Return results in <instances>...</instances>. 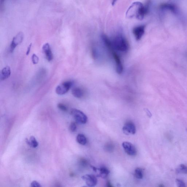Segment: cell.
<instances>
[{
	"mask_svg": "<svg viewBox=\"0 0 187 187\" xmlns=\"http://www.w3.org/2000/svg\"><path fill=\"white\" fill-rule=\"evenodd\" d=\"M32 62L34 64H37L39 61V58L35 54H33L32 57Z\"/></svg>",
	"mask_w": 187,
	"mask_h": 187,
	"instance_id": "obj_22",
	"label": "cell"
},
{
	"mask_svg": "<svg viewBox=\"0 0 187 187\" xmlns=\"http://www.w3.org/2000/svg\"><path fill=\"white\" fill-rule=\"evenodd\" d=\"M80 164L83 166H87V160H86L85 159H82L80 160Z\"/></svg>",
	"mask_w": 187,
	"mask_h": 187,
	"instance_id": "obj_25",
	"label": "cell"
},
{
	"mask_svg": "<svg viewBox=\"0 0 187 187\" xmlns=\"http://www.w3.org/2000/svg\"><path fill=\"white\" fill-rule=\"evenodd\" d=\"M72 93L74 97L78 99H81L83 98L84 94L83 90L79 87H75L73 89Z\"/></svg>",
	"mask_w": 187,
	"mask_h": 187,
	"instance_id": "obj_13",
	"label": "cell"
},
{
	"mask_svg": "<svg viewBox=\"0 0 187 187\" xmlns=\"http://www.w3.org/2000/svg\"><path fill=\"white\" fill-rule=\"evenodd\" d=\"M108 49H109V51L111 52L112 55L113 56L115 62H116L117 72L119 74L122 73L123 70V67L120 57L119 56V55L115 51V50L113 48V46H112V47H110V48H109Z\"/></svg>",
	"mask_w": 187,
	"mask_h": 187,
	"instance_id": "obj_4",
	"label": "cell"
},
{
	"mask_svg": "<svg viewBox=\"0 0 187 187\" xmlns=\"http://www.w3.org/2000/svg\"><path fill=\"white\" fill-rule=\"evenodd\" d=\"M135 176L137 179H142L143 176L142 169L140 168H136L135 171Z\"/></svg>",
	"mask_w": 187,
	"mask_h": 187,
	"instance_id": "obj_19",
	"label": "cell"
},
{
	"mask_svg": "<svg viewBox=\"0 0 187 187\" xmlns=\"http://www.w3.org/2000/svg\"><path fill=\"white\" fill-rule=\"evenodd\" d=\"M26 141L27 144L33 148H36L38 145V143L36 139L33 136L30 137L29 140L27 139H26Z\"/></svg>",
	"mask_w": 187,
	"mask_h": 187,
	"instance_id": "obj_16",
	"label": "cell"
},
{
	"mask_svg": "<svg viewBox=\"0 0 187 187\" xmlns=\"http://www.w3.org/2000/svg\"><path fill=\"white\" fill-rule=\"evenodd\" d=\"M32 45V44H30L27 48V51L26 53V55H29V54H30V50H31Z\"/></svg>",
	"mask_w": 187,
	"mask_h": 187,
	"instance_id": "obj_26",
	"label": "cell"
},
{
	"mask_svg": "<svg viewBox=\"0 0 187 187\" xmlns=\"http://www.w3.org/2000/svg\"><path fill=\"white\" fill-rule=\"evenodd\" d=\"M107 186L109 187H112L113 186L111 185V182L109 181H107Z\"/></svg>",
	"mask_w": 187,
	"mask_h": 187,
	"instance_id": "obj_28",
	"label": "cell"
},
{
	"mask_svg": "<svg viewBox=\"0 0 187 187\" xmlns=\"http://www.w3.org/2000/svg\"><path fill=\"white\" fill-rule=\"evenodd\" d=\"M82 178L89 187H95L97 184V179L94 175L86 174L82 176Z\"/></svg>",
	"mask_w": 187,
	"mask_h": 187,
	"instance_id": "obj_7",
	"label": "cell"
},
{
	"mask_svg": "<svg viewBox=\"0 0 187 187\" xmlns=\"http://www.w3.org/2000/svg\"><path fill=\"white\" fill-rule=\"evenodd\" d=\"M176 172L178 174H187V167L184 164H180L176 169Z\"/></svg>",
	"mask_w": 187,
	"mask_h": 187,
	"instance_id": "obj_18",
	"label": "cell"
},
{
	"mask_svg": "<svg viewBox=\"0 0 187 187\" xmlns=\"http://www.w3.org/2000/svg\"><path fill=\"white\" fill-rule=\"evenodd\" d=\"M123 130L126 135H134L136 133V128L135 124L132 122L128 121L124 125Z\"/></svg>",
	"mask_w": 187,
	"mask_h": 187,
	"instance_id": "obj_8",
	"label": "cell"
},
{
	"mask_svg": "<svg viewBox=\"0 0 187 187\" xmlns=\"http://www.w3.org/2000/svg\"><path fill=\"white\" fill-rule=\"evenodd\" d=\"M42 51L46 59L48 62H51L53 59V55L51 47L48 43H46L42 47Z\"/></svg>",
	"mask_w": 187,
	"mask_h": 187,
	"instance_id": "obj_11",
	"label": "cell"
},
{
	"mask_svg": "<svg viewBox=\"0 0 187 187\" xmlns=\"http://www.w3.org/2000/svg\"><path fill=\"white\" fill-rule=\"evenodd\" d=\"M97 171L99 172L98 176L103 178H106L110 173L109 170L107 169L105 167H101L98 169L97 168Z\"/></svg>",
	"mask_w": 187,
	"mask_h": 187,
	"instance_id": "obj_14",
	"label": "cell"
},
{
	"mask_svg": "<svg viewBox=\"0 0 187 187\" xmlns=\"http://www.w3.org/2000/svg\"><path fill=\"white\" fill-rule=\"evenodd\" d=\"M73 82L71 81L63 82L57 86L56 88V92L58 95H64L68 92Z\"/></svg>",
	"mask_w": 187,
	"mask_h": 187,
	"instance_id": "obj_3",
	"label": "cell"
},
{
	"mask_svg": "<svg viewBox=\"0 0 187 187\" xmlns=\"http://www.w3.org/2000/svg\"><path fill=\"white\" fill-rule=\"evenodd\" d=\"M5 0H0V3H1V5H3L5 1Z\"/></svg>",
	"mask_w": 187,
	"mask_h": 187,
	"instance_id": "obj_30",
	"label": "cell"
},
{
	"mask_svg": "<svg viewBox=\"0 0 187 187\" xmlns=\"http://www.w3.org/2000/svg\"><path fill=\"white\" fill-rule=\"evenodd\" d=\"M113 46L117 51L125 52L128 51L129 45L127 40L121 35L116 36L112 42Z\"/></svg>",
	"mask_w": 187,
	"mask_h": 187,
	"instance_id": "obj_1",
	"label": "cell"
},
{
	"mask_svg": "<svg viewBox=\"0 0 187 187\" xmlns=\"http://www.w3.org/2000/svg\"><path fill=\"white\" fill-rule=\"evenodd\" d=\"M76 140L79 144L82 145H86L87 142L86 136L82 134H79L76 137Z\"/></svg>",
	"mask_w": 187,
	"mask_h": 187,
	"instance_id": "obj_17",
	"label": "cell"
},
{
	"mask_svg": "<svg viewBox=\"0 0 187 187\" xmlns=\"http://www.w3.org/2000/svg\"><path fill=\"white\" fill-rule=\"evenodd\" d=\"M11 73V69L9 66L4 68L1 70L0 74V79L1 80H4L8 78L10 76Z\"/></svg>",
	"mask_w": 187,
	"mask_h": 187,
	"instance_id": "obj_12",
	"label": "cell"
},
{
	"mask_svg": "<svg viewBox=\"0 0 187 187\" xmlns=\"http://www.w3.org/2000/svg\"><path fill=\"white\" fill-rule=\"evenodd\" d=\"M58 107L61 111H67L68 108L65 105L62 103H59L58 104Z\"/></svg>",
	"mask_w": 187,
	"mask_h": 187,
	"instance_id": "obj_21",
	"label": "cell"
},
{
	"mask_svg": "<svg viewBox=\"0 0 187 187\" xmlns=\"http://www.w3.org/2000/svg\"><path fill=\"white\" fill-rule=\"evenodd\" d=\"M148 5H144L141 3L139 7L137 12L136 17L137 19L141 20L144 18L148 11Z\"/></svg>",
	"mask_w": 187,
	"mask_h": 187,
	"instance_id": "obj_9",
	"label": "cell"
},
{
	"mask_svg": "<svg viewBox=\"0 0 187 187\" xmlns=\"http://www.w3.org/2000/svg\"><path fill=\"white\" fill-rule=\"evenodd\" d=\"M31 186L33 187H41L42 186L40 185L39 182L36 181H34L31 183Z\"/></svg>",
	"mask_w": 187,
	"mask_h": 187,
	"instance_id": "obj_24",
	"label": "cell"
},
{
	"mask_svg": "<svg viewBox=\"0 0 187 187\" xmlns=\"http://www.w3.org/2000/svg\"><path fill=\"white\" fill-rule=\"evenodd\" d=\"M176 182L178 187H184L186 186L185 183L182 180L177 179L176 180Z\"/></svg>",
	"mask_w": 187,
	"mask_h": 187,
	"instance_id": "obj_23",
	"label": "cell"
},
{
	"mask_svg": "<svg viewBox=\"0 0 187 187\" xmlns=\"http://www.w3.org/2000/svg\"><path fill=\"white\" fill-rule=\"evenodd\" d=\"M160 8L163 10H168L170 11L174 14H177V9L175 5L171 4L166 3L161 5Z\"/></svg>",
	"mask_w": 187,
	"mask_h": 187,
	"instance_id": "obj_15",
	"label": "cell"
},
{
	"mask_svg": "<svg viewBox=\"0 0 187 187\" xmlns=\"http://www.w3.org/2000/svg\"><path fill=\"white\" fill-rule=\"evenodd\" d=\"M70 129L72 132H75L77 129V125L76 123L72 122L70 125Z\"/></svg>",
	"mask_w": 187,
	"mask_h": 187,
	"instance_id": "obj_20",
	"label": "cell"
},
{
	"mask_svg": "<svg viewBox=\"0 0 187 187\" xmlns=\"http://www.w3.org/2000/svg\"><path fill=\"white\" fill-rule=\"evenodd\" d=\"M145 111L147 114V116L149 117H152V114L150 111L148 109H145Z\"/></svg>",
	"mask_w": 187,
	"mask_h": 187,
	"instance_id": "obj_27",
	"label": "cell"
},
{
	"mask_svg": "<svg viewBox=\"0 0 187 187\" xmlns=\"http://www.w3.org/2000/svg\"><path fill=\"white\" fill-rule=\"evenodd\" d=\"M122 146L127 154L129 155L134 156L136 155L137 151L135 146L129 142L125 141L122 144Z\"/></svg>",
	"mask_w": 187,
	"mask_h": 187,
	"instance_id": "obj_6",
	"label": "cell"
},
{
	"mask_svg": "<svg viewBox=\"0 0 187 187\" xmlns=\"http://www.w3.org/2000/svg\"><path fill=\"white\" fill-rule=\"evenodd\" d=\"M24 34L23 33L19 32L17 35L13 38L11 43L10 50L11 52H13L15 50L16 47L18 45L21 44L23 40Z\"/></svg>",
	"mask_w": 187,
	"mask_h": 187,
	"instance_id": "obj_5",
	"label": "cell"
},
{
	"mask_svg": "<svg viewBox=\"0 0 187 187\" xmlns=\"http://www.w3.org/2000/svg\"><path fill=\"white\" fill-rule=\"evenodd\" d=\"M145 26L140 25L136 26L133 30V33L137 40L139 41L141 39L145 33Z\"/></svg>",
	"mask_w": 187,
	"mask_h": 187,
	"instance_id": "obj_10",
	"label": "cell"
},
{
	"mask_svg": "<svg viewBox=\"0 0 187 187\" xmlns=\"http://www.w3.org/2000/svg\"><path fill=\"white\" fill-rule=\"evenodd\" d=\"M118 0H113L112 2V5L113 6H114L115 5V4L116 3V2H117Z\"/></svg>",
	"mask_w": 187,
	"mask_h": 187,
	"instance_id": "obj_29",
	"label": "cell"
},
{
	"mask_svg": "<svg viewBox=\"0 0 187 187\" xmlns=\"http://www.w3.org/2000/svg\"><path fill=\"white\" fill-rule=\"evenodd\" d=\"M70 113L75 119L76 123L80 124H86L87 121V117L85 114L80 110L72 109L70 111Z\"/></svg>",
	"mask_w": 187,
	"mask_h": 187,
	"instance_id": "obj_2",
	"label": "cell"
}]
</instances>
